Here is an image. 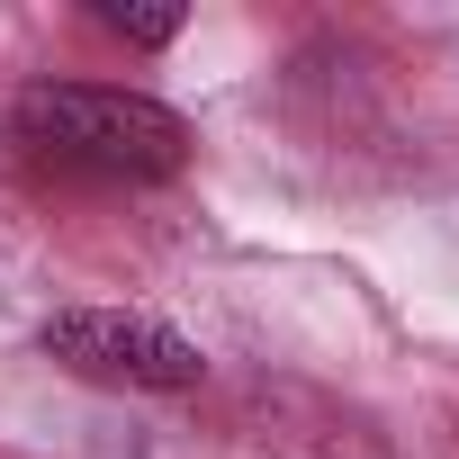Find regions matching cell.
<instances>
[{
    "mask_svg": "<svg viewBox=\"0 0 459 459\" xmlns=\"http://www.w3.org/2000/svg\"><path fill=\"white\" fill-rule=\"evenodd\" d=\"M10 135L55 162V171H91V180H171L189 162V126L144 100V91H100V82H37L10 108Z\"/></svg>",
    "mask_w": 459,
    "mask_h": 459,
    "instance_id": "cell-1",
    "label": "cell"
},
{
    "mask_svg": "<svg viewBox=\"0 0 459 459\" xmlns=\"http://www.w3.org/2000/svg\"><path fill=\"white\" fill-rule=\"evenodd\" d=\"M46 351L82 378H108V387H198L207 360L189 333L153 325V316H126V307H73L46 325Z\"/></svg>",
    "mask_w": 459,
    "mask_h": 459,
    "instance_id": "cell-2",
    "label": "cell"
},
{
    "mask_svg": "<svg viewBox=\"0 0 459 459\" xmlns=\"http://www.w3.org/2000/svg\"><path fill=\"white\" fill-rule=\"evenodd\" d=\"M126 46H171L180 37V10H126V0H108V10H100Z\"/></svg>",
    "mask_w": 459,
    "mask_h": 459,
    "instance_id": "cell-3",
    "label": "cell"
}]
</instances>
